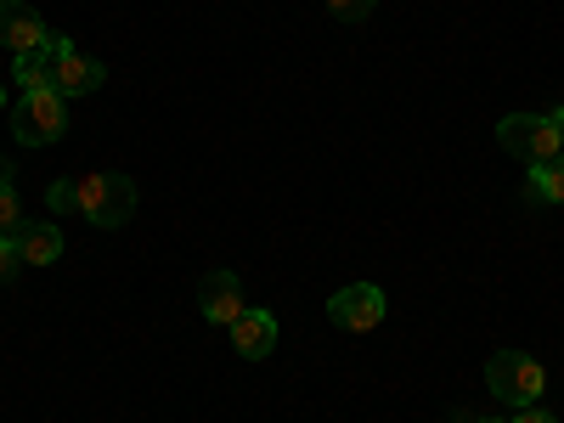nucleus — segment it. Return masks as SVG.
I'll return each mask as SVG.
<instances>
[{"label": "nucleus", "mask_w": 564, "mask_h": 423, "mask_svg": "<svg viewBox=\"0 0 564 423\" xmlns=\"http://www.w3.org/2000/svg\"><path fill=\"white\" fill-rule=\"evenodd\" d=\"M74 198H79V215L90 226L113 231L135 215V181L119 170H85V175H74Z\"/></svg>", "instance_id": "obj_1"}, {"label": "nucleus", "mask_w": 564, "mask_h": 423, "mask_svg": "<svg viewBox=\"0 0 564 423\" xmlns=\"http://www.w3.org/2000/svg\"><path fill=\"white\" fill-rule=\"evenodd\" d=\"M497 141H502V153L525 159V164H553V159H564V108H553V113H508L497 124Z\"/></svg>", "instance_id": "obj_2"}, {"label": "nucleus", "mask_w": 564, "mask_h": 423, "mask_svg": "<svg viewBox=\"0 0 564 423\" xmlns=\"http://www.w3.org/2000/svg\"><path fill=\"white\" fill-rule=\"evenodd\" d=\"M486 384L508 412H520V406H536L547 395V367L531 350H497L486 361Z\"/></svg>", "instance_id": "obj_3"}, {"label": "nucleus", "mask_w": 564, "mask_h": 423, "mask_svg": "<svg viewBox=\"0 0 564 423\" xmlns=\"http://www.w3.org/2000/svg\"><path fill=\"white\" fill-rule=\"evenodd\" d=\"M68 130V97L57 90H18V108H12V135L23 148H52Z\"/></svg>", "instance_id": "obj_4"}, {"label": "nucleus", "mask_w": 564, "mask_h": 423, "mask_svg": "<svg viewBox=\"0 0 564 423\" xmlns=\"http://www.w3.org/2000/svg\"><path fill=\"white\" fill-rule=\"evenodd\" d=\"M384 289L379 282H350V289H339L334 300H327V322L345 327V334H372V327L384 322Z\"/></svg>", "instance_id": "obj_5"}, {"label": "nucleus", "mask_w": 564, "mask_h": 423, "mask_svg": "<svg viewBox=\"0 0 564 423\" xmlns=\"http://www.w3.org/2000/svg\"><path fill=\"white\" fill-rule=\"evenodd\" d=\"M45 18L29 7V0H0V45H7L12 57H29V52H40L45 45Z\"/></svg>", "instance_id": "obj_6"}, {"label": "nucleus", "mask_w": 564, "mask_h": 423, "mask_svg": "<svg viewBox=\"0 0 564 423\" xmlns=\"http://www.w3.org/2000/svg\"><path fill=\"white\" fill-rule=\"evenodd\" d=\"M198 311L215 322V327H231L243 316V282H238V271H204V282H198Z\"/></svg>", "instance_id": "obj_7"}, {"label": "nucleus", "mask_w": 564, "mask_h": 423, "mask_svg": "<svg viewBox=\"0 0 564 423\" xmlns=\"http://www.w3.org/2000/svg\"><path fill=\"white\" fill-rule=\"evenodd\" d=\"M231 350L243 361H265L276 350V316L260 311V305H243V316L231 322Z\"/></svg>", "instance_id": "obj_8"}, {"label": "nucleus", "mask_w": 564, "mask_h": 423, "mask_svg": "<svg viewBox=\"0 0 564 423\" xmlns=\"http://www.w3.org/2000/svg\"><path fill=\"white\" fill-rule=\"evenodd\" d=\"M68 34H45V45L40 52H29V57H12V79H18V90H52V74H57V57L68 52Z\"/></svg>", "instance_id": "obj_9"}, {"label": "nucleus", "mask_w": 564, "mask_h": 423, "mask_svg": "<svg viewBox=\"0 0 564 423\" xmlns=\"http://www.w3.org/2000/svg\"><path fill=\"white\" fill-rule=\"evenodd\" d=\"M108 79V68H102V57H85V52H68L57 57V74H52V90L57 97H90V90H97Z\"/></svg>", "instance_id": "obj_10"}, {"label": "nucleus", "mask_w": 564, "mask_h": 423, "mask_svg": "<svg viewBox=\"0 0 564 423\" xmlns=\"http://www.w3.org/2000/svg\"><path fill=\"white\" fill-rule=\"evenodd\" d=\"M12 243H18L23 265H57L63 260V231L52 220H23Z\"/></svg>", "instance_id": "obj_11"}, {"label": "nucleus", "mask_w": 564, "mask_h": 423, "mask_svg": "<svg viewBox=\"0 0 564 423\" xmlns=\"http://www.w3.org/2000/svg\"><path fill=\"white\" fill-rule=\"evenodd\" d=\"M525 204H531V209L564 204V159H553V164H531V175H525Z\"/></svg>", "instance_id": "obj_12"}, {"label": "nucleus", "mask_w": 564, "mask_h": 423, "mask_svg": "<svg viewBox=\"0 0 564 423\" xmlns=\"http://www.w3.org/2000/svg\"><path fill=\"white\" fill-rule=\"evenodd\" d=\"M45 209H52V215H79L74 181H52V186H45Z\"/></svg>", "instance_id": "obj_13"}, {"label": "nucleus", "mask_w": 564, "mask_h": 423, "mask_svg": "<svg viewBox=\"0 0 564 423\" xmlns=\"http://www.w3.org/2000/svg\"><path fill=\"white\" fill-rule=\"evenodd\" d=\"M18 226H23L18 193H12V186H0V238H18Z\"/></svg>", "instance_id": "obj_14"}, {"label": "nucleus", "mask_w": 564, "mask_h": 423, "mask_svg": "<svg viewBox=\"0 0 564 423\" xmlns=\"http://www.w3.org/2000/svg\"><path fill=\"white\" fill-rule=\"evenodd\" d=\"M372 7H379V0H327V12H334L339 23H367Z\"/></svg>", "instance_id": "obj_15"}, {"label": "nucleus", "mask_w": 564, "mask_h": 423, "mask_svg": "<svg viewBox=\"0 0 564 423\" xmlns=\"http://www.w3.org/2000/svg\"><path fill=\"white\" fill-rule=\"evenodd\" d=\"M18 265H23L18 243H12V238H0V282H12V276H18Z\"/></svg>", "instance_id": "obj_16"}, {"label": "nucleus", "mask_w": 564, "mask_h": 423, "mask_svg": "<svg viewBox=\"0 0 564 423\" xmlns=\"http://www.w3.org/2000/svg\"><path fill=\"white\" fill-rule=\"evenodd\" d=\"M508 423H558V417H553V412H547V406L536 401V406H520V412H513Z\"/></svg>", "instance_id": "obj_17"}, {"label": "nucleus", "mask_w": 564, "mask_h": 423, "mask_svg": "<svg viewBox=\"0 0 564 423\" xmlns=\"http://www.w3.org/2000/svg\"><path fill=\"white\" fill-rule=\"evenodd\" d=\"M7 170H12V164H7V159H0V186H12V175H7Z\"/></svg>", "instance_id": "obj_18"}, {"label": "nucleus", "mask_w": 564, "mask_h": 423, "mask_svg": "<svg viewBox=\"0 0 564 423\" xmlns=\"http://www.w3.org/2000/svg\"><path fill=\"white\" fill-rule=\"evenodd\" d=\"M463 423H502V417H463Z\"/></svg>", "instance_id": "obj_19"}, {"label": "nucleus", "mask_w": 564, "mask_h": 423, "mask_svg": "<svg viewBox=\"0 0 564 423\" xmlns=\"http://www.w3.org/2000/svg\"><path fill=\"white\" fill-rule=\"evenodd\" d=\"M0 108H7V85H0Z\"/></svg>", "instance_id": "obj_20"}]
</instances>
